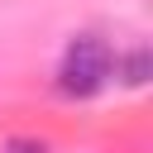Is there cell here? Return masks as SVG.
Masks as SVG:
<instances>
[{"label": "cell", "instance_id": "obj_3", "mask_svg": "<svg viewBox=\"0 0 153 153\" xmlns=\"http://www.w3.org/2000/svg\"><path fill=\"white\" fill-rule=\"evenodd\" d=\"M5 153H53V143H48V139L24 134V139H10V143H5Z\"/></svg>", "mask_w": 153, "mask_h": 153}, {"label": "cell", "instance_id": "obj_2", "mask_svg": "<svg viewBox=\"0 0 153 153\" xmlns=\"http://www.w3.org/2000/svg\"><path fill=\"white\" fill-rule=\"evenodd\" d=\"M148 76H153V53H148V48H129V53H115L110 81H120V86L139 91V86H148Z\"/></svg>", "mask_w": 153, "mask_h": 153}, {"label": "cell", "instance_id": "obj_1", "mask_svg": "<svg viewBox=\"0 0 153 153\" xmlns=\"http://www.w3.org/2000/svg\"><path fill=\"white\" fill-rule=\"evenodd\" d=\"M110 67H115V48L100 33H76L57 62V96L67 100H96L110 86Z\"/></svg>", "mask_w": 153, "mask_h": 153}]
</instances>
